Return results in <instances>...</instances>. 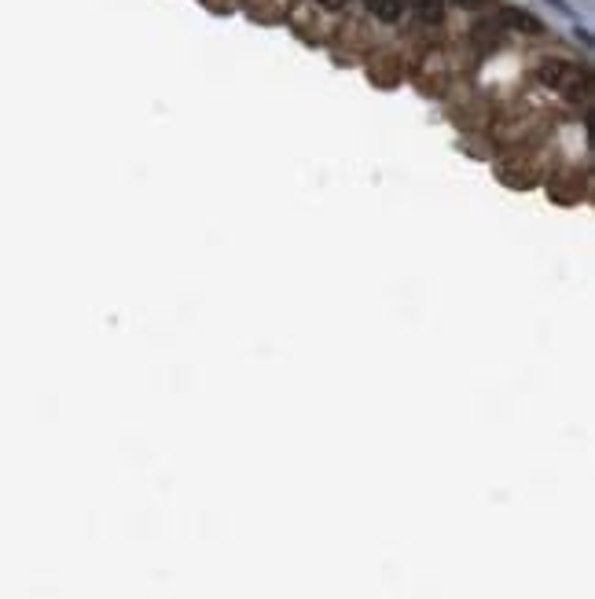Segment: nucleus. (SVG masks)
<instances>
[{
  "label": "nucleus",
  "instance_id": "nucleus-5",
  "mask_svg": "<svg viewBox=\"0 0 595 599\" xmlns=\"http://www.w3.org/2000/svg\"><path fill=\"white\" fill-rule=\"evenodd\" d=\"M324 8H342V4H349V0H320Z\"/></svg>",
  "mask_w": 595,
  "mask_h": 599
},
{
  "label": "nucleus",
  "instance_id": "nucleus-1",
  "mask_svg": "<svg viewBox=\"0 0 595 599\" xmlns=\"http://www.w3.org/2000/svg\"><path fill=\"white\" fill-rule=\"evenodd\" d=\"M537 78L544 81L548 89L566 92L570 100H588V92H592L588 74H584L581 67H573V63H562V59H548V63H540Z\"/></svg>",
  "mask_w": 595,
  "mask_h": 599
},
{
  "label": "nucleus",
  "instance_id": "nucleus-7",
  "mask_svg": "<svg viewBox=\"0 0 595 599\" xmlns=\"http://www.w3.org/2000/svg\"><path fill=\"white\" fill-rule=\"evenodd\" d=\"M555 4H559V8H562V0H555Z\"/></svg>",
  "mask_w": 595,
  "mask_h": 599
},
{
  "label": "nucleus",
  "instance_id": "nucleus-4",
  "mask_svg": "<svg viewBox=\"0 0 595 599\" xmlns=\"http://www.w3.org/2000/svg\"><path fill=\"white\" fill-rule=\"evenodd\" d=\"M504 19H507L511 26H518V30H529V34H540V30H544V26H540L537 19H533V15H529V12H515V8H507Z\"/></svg>",
  "mask_w": 595,
  "mask_h": 599
},
{
  "label": "nucleus",
  "instance_id": "nucleus-6",
  "mask_svg": "<svg viewBox=\"0 0 595 599\" xmlns=\"http://www.w3.org/2000/svg\"><path fill=\"white\" fill-rule=\"evenodd\" d=\"M460 4H463V8H482L485 0H460Z\"/></svg>",
  "mask_w": 595,
  "mask_h": 599
},
{
  "label": "nucleus",
  "instance_id": "nucleus-3",
  "mask_svg": "<svg viewBox=\"0 0 595 599\" xmlns=\"http://www.w3.org/2000/svg\"><path fill=\"white\" fill-rule=\"evenodd\" d=\"M408 8H416V15L423 19V23H441L445 0H408Z\"/></svg>",
  "mask_w": 595,
  "mask_h": 599
},
{
  "label": "nucleus",
  "instance_id": "nucleus-2",
  "mask_svg": "<svg viewBox=\"0 0 595 599\" xmlns=\"http://www.w3.org/2000/svg\"><path fill=\"white\" fill-rule=\"evenodd\" d=\"M368 8L382 23H397V19L408 12V0H368Z\"/></svg>",
  "mask_w": 595,
  "mask_h": 599
}]
</instances>
